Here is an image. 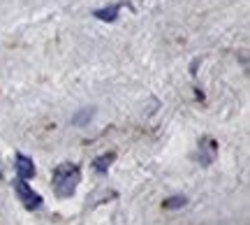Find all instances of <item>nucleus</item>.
I'll return each instance as SVG.
<instances>
[{
  "label": "nucleus",
  "mask_w": 250,
  "mask_h": 225,
  "mask_svg": "<svg viewBox=\"0 0 250 225\" xmlns=\"http://www.w3.org/2000/svg\"><path fill=\"white\" fill-rule=\"evenodd\" d=\"M54 193L58 198H72L74 193H77V186H79L81 181V170L77 165H72V162H62L54 170Z\"/></svg>",
  "instance_id": "1"
},
{
  "label": "nucleus",
  "mask_w": 250,
  "mask_h": 225,
  "mask_svg": "<svg viewBox=\"0 0 250 225\" xmlns=\"http://www.w3.org/2000/svg\"><path fill=\"white\" fill-rule=\"evenodd\" d=\"M14 193H17L19 202L26 209H30V211H35V209L42 207V195L35 193V188H30V183H28L26 179H19L17 183H14Z\"/></svg>",
  "instance_id": "2"
},
{
  "label": "nucleus",
  "mask_w": 250,
  "mask_h": 225,
  "mask_svg": "<svg viewBox=\"0 0 250 225\" xmlns=\"http://www.w3.org/2000/svg\"><path fill=\"white\" fill-rule=\"evenodd\" d=\"M14 167H17V174L19 179H33L35 177V162L28 158L26 153H17V158H14Z\"/></svg>",
  "instance_id": "3"
},
{
  "label": "nucleus",
  "mask_w": 250,
  "mask_h": 225,
  "mask_svg": "<svg viewBox=\"0 0 250 225\" xmlns=\"http://www.w3.org/2000/svg\"><path fill=\"white\" fill-rule=\"evenodd\" d=\"M215 158V144L211 139H204V144H199V162L208 165Z\"/></svg>",
  "instance_id": "4"
},
{
  "label": "nucleus",
  "mask_w": 250,
  "mask_h": 225,
  "mask_svg": "<svg viewBox=\"0 0 250 225\" xmlns=\"http://www.w3.org/2000/svg\"><path fill=\"white\" fill-rule=\"evenodd\" d=\"M114 162V153H102L100 158H95L93 160V170L98 172V174H104V172L109 170V165Z\"/></svg>",
  "instance_id": "5"
},
{
  "label": "nucleus",
  "mask_w": 250,
  "mask_h": 225,
  "mask_svg": "<svg viewBox=\"0 0 250 225\" xmlns=\"http://www.w3.org/2000/svg\"><path fill=\"white\" fill-rule=\"evenodd\" d=\"M118 5H111V7H102V9H98L95 12V17L100 19V21H116V17H118Z\"/></svg>",
  "instance_id": "6"
},
{
  "label": "nucleus",
  "mask_w": 250,
  "mask_h": 225,
  "mask_svg": "<svg viewBox=\"0 0 250 225\" xmlns=\"http://www.w3.org/2000/svg\"><path fill=\"white\" fill-rule=\"evenodd\" d=\"M186 202H188V200L183 198V195H174V198L165 200V204H162V207H165V209H183V207H186Z\"/></svg>",
  "instance_id": "7"
},
{
  "label": "nucleus",
  "mask_w": 250,
  "mask_h": 225,
  "mask_svg": "<svg viewBox=\"0 0 250 225\" xmlns=\"http://www.w3.org/2000/svg\"><path fill=\"white\" fill-rule=\"evenodd\" d=\"M90 118H93V109H83L81 114H77V116L72 118V123H74V126H83V123L90 121Z\"/></svg>",
  "instance_id": "8"
}]
</instances>
